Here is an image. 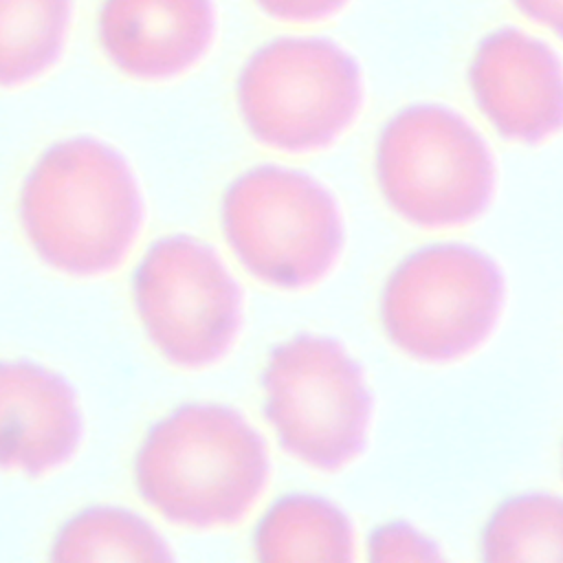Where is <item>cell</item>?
<instances>
[{
  "mask_svg": "<svg viewBox=\"0 0 563 563\" xmlns=\"http://www.w3.org/2000/svg\"><path fill=\"white\" fill-rule=\"evenodd\" d=\"M18 216L46 266L70 277H99L130 255L145 205L128 158L97 136L75 134L33 161L20 185Z\"/></svg>",
  "mask_w": 563,
  "mask_h": 563,
  "instance_id": "cell-1",
  "label": "cell"
},
{
  "mask_svg": "<svg viewBox=\"0 0 563 563\" xmlns=\"http://www.w3.org/2000/svg\"><path fill=\"white\" fill-rule=\"evenodd\" d=\"M271 473L266 442L233 407L185 402L156 420L134 455V486L165 521L211 530L244 519Z\"/></svg>",
  "mask_w": 563,
  "mask_h": 563,
  "instance_id": "cell-2",
  "label": "cell"
},
{
  "mask_svg": "<svg viewBox=\"0 0 563 563\" xmlns=\"http://www.w3.org/2000/svg\"><path fill=\"white\" fill-rule=\"evenodd\" d=\"M235 103L249 134L279 152L334 143L363 106L356 59L319 35H279L257 46L235 79Z\"/></svg>",
  "mask_w": 563,
  "mask_h": 563,
  "instance_id": "cell-3",
  "label": "cell"
},
{
  "mask_svg": "<svg viewBox=\"0 0 563 563\" xmlns=\"http://www.w3.org/2000/svg\"><path fill=\"white\" fill-rule=\"evenodd\" d=\"M389 209L422 229L479 218L495 191V161L482 134L442 103H409L387 119L374 152Z\"/></svg>",
  "mask_w": 563,
  "mask_h": 563,
  "instance_id": "cell-4",
  "label": "cell"
},
{
  "mask_svg": "<svg viewBox=\"0 0 563 563\" xmlns=\"http://www.w3.org/2000/svg\"><path fill=\"white\" fill-rule=\"evenodd\" d=\"M220 224L244 271L286 290L323 279L343 249L334 196L310 174L282 165L235 176L222 194Z\"/></svg>",
  "mask_w": 563,
  "mask_h": 563,
  "instance_id": "cell-5",
  "label": "cell"
},
{
  "mask_svg": "<svg viewBox=\"0 0 563 563\" xmlns=\"http://www.w3.org/2000/svg\"><path fill=\"white\" fill-rule=\"evenodd\" d=\"M504 306V275L493 257L462 242L427 244L402 257L383 284L387 339L422 363L475 352Z\"/></svg>",
  "mask_w": 563,
  "mask_h": 563,
  "instance_id": "cell-6",
  "label": "cell"
},
{
  "mask_svg": "<svg viewBox=\"0 0 563 563\" xmlns=\"http://www.w3.org/2000/svg\"><path fill=\"white\" fill-rule=\"evenodd\" d=\"M264 413L279 446L317 471H339L365 446L372 394L361 365L332 336L299 332L262 372Z\"/></svg>",
  "mask_w": 563,
  "mask_h": 563,
  "instance_id": "cell-7",
  "label": "cell"
},
{
  "mask_svg": "<svg viewBox=\"0 0 563 563\" xmlns=\"http://www.w3.org/2000/svg\"><path fill=\"white\" fill-rule=\"evenodd\" d=\"M132 301L154 350L180 369L216 365L242 325L238 282L218 251L189 233L150 244L132 275Z\"/></svg>",
  "mask_w": 563,
  "mask_h": 563,
  "instance_id": "cell-8",
  "label": "cell"
},
{
  "mask_svg": "<svg viewBox=\"0 0 563 563\" xmlns=\"http://www.w3.org/2000/svg\"><path fill=\"white\" fill-rule=\"evenodd\" d=\"M466 79L479 112L504 139L537 145L563 130V64L543 40L515 26L488 31Z\"/></svg>",
  "mask_w": 563,
  "mask_h": 563,
  "instance_id": "cell-9",
  "label": "cell"
},
{
  "mask_svg": "<svg viewBox=\"0 0 563 563\" xmlns=\"http://www.w3.org/2000/svg\"><path fill=\"white\" fill-rule=\"evenodd\" d=\"M213 0H101L97 42L106 59L136 81L185 75L216 37Z\"/></svg>",
  "mask_w": 563,
  "mask_h": 563,
  "instance_id": "cell-10",
  "label": "cell"
},
{
  "mask_svg": "<svg viewBox=\"0 0 563 563\" xmlns=\"http://www.w3.org/2000/svg\"><path fill=\"white\" fill-rule=\"evenodd\" d=\"M84 438L75 387L35 361H0V468L29 477L68 464Z\"/></svg>",
  "mask_w": 563,
  "mask_h": 563,
  "instance_id": "cell-11",
  "label": "cell"
},
{
  "mask_svg": "<svg viewBox=\"0 0 563 563\" xmlns=\"http://www.w3.org/2000/svg\"><path fill=\"white\" fill-rule=\"evenodd\" d=\"M260 561H352L354 530L347 515L325 497L290 493L279 497L253 532Z\"/></svg>",
  "mask_w": 563,
  "mask_h": 563,
  "instance_id": "cell-12",
  "label": "cell"
},
{
  "mask_svg": "<svg viewBox=\"0 0 563 563\" xmlns=\"http://www.w3.org/2000/svg\"><path fill=\"white\" fill-rule=\"evenodd\" d=\"M73 13V0H0V88L29 86L59 62Z\"/></svg>",
  "mask_w": 563,
  "mask_h": 563,
  "instance_id": "cell-13",
  "label": "cell"
},
{
  "mask_svg": "<svg viewBox=\"0 0 563 563\" xmlns=\"http://www.w3.org/2000/svg\"><path fill=\"white\" fill-rule=\"evenodd\" d=\"M55 561H172L165 537L139 512L88 506L68 517L51 541Z\"/></svg>",
  "mask_w": 563,
  "mask_h": 563,
  "instance_id": "cell-14",
  "label": "cell"
},
{
  "mask_svg": "<svg viewBox=\"0 0 563 563\" xmlns=\"http://www.w3.org/2000/svg\"><path fill=\"white\" fill-rule=\"evenodd\" d=\"M484 561H563V497L521 493L501 501L482 530Z\"/></svg>",
  "mask_w": 563,
  "mask_h": 563,
  "instance_id": "cell-15",
  "label": "cell"
},
{
  "mask_svg": "<svg viewBox=\"0 0 563 563\" xmlns=\"http://www.w3.org/2000/svg\"><path fill=\"white\" fill-rule=\"evenodd\" d=\"M369 561H440L438 545L407 521L376 526L367 539Z\"/></svg>",
  "mask_w": 563,
  "mask_h": 563,
  "instance_id": "cell-16",
  "label": "cell"
},
{
  "mask_svg": "<svg viewBox=\"0 0 563 563\" xmlns=\"http://www.w3.org/2000/svg\"><path fill=\"white\" fill-rule=\"evenodd\" d=\"M255 7L279 22H319L339 13L350 0H253Z\"/></svg>",
  "mask_w": 563,
  "mask_h": 563,
  "instance_id": "cell-17",
  "label": "cell"
},
{
  "mask_svg": "<svg viewBox=\"0 0 563 563\" xmlns=\"http://www.w3.org/2000/svg\"><path fill=\"white\" fill-rule=\"evenodd\" d=\"M515 9L534 24L563 40V0H510Z\"/></svg>",
  "mask_w": 563,
  "mask_h": 563,
  "instance_id": "cell-18",
  "label": "cell"
}]
</instances>
